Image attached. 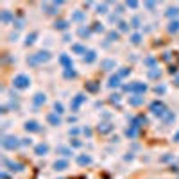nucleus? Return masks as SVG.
<instances>
[{
  "label": "nucleus",
  "instance_id": "f03ea898",
  "mask_svg": "<svg viewBox=\"0 0 179 179\" xmlns=\"http://www.w3.org/2000/svg\"><path fill=\"white\" fill-rule=\"evenodd\" d=\"M36 151H38V154H41V152H47V147H45V145H39Z\"/></svg>",
  "mask_w": 179,
  "mask_h": 179
},
{
  "label": "nucleus",
  "instance_id": "f257e3e1",
  "mask_svg": "<svg viewBox=\"0 0 179 179\" xmlns=\"http://www.w3.org/2000/svg\"><path fill=\"white\" fill-rule=\"evenodd\" d=\"M66 167V161H56V169H59V170H63Z\"/></svg>",
  "mask_w": 179,
  "mask_h": 179
},
{
  "label": "nucleus",
  "instance_id": "7ed1b4c3",
  "mask_svg": "<svg viewBox=\"0 0 179 179\" xmlns=\"http://www.w3.org/2000/svg\"><path fill=\"white\" fill-rule=\"evenodd\" d=\"M79 161H81V163H90V158H81Z\"/></svg>",
  "mask_w": 179,
  "mask_h": 179
}]
</instances>
